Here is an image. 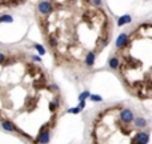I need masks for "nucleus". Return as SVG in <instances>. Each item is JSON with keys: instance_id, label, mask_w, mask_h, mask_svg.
<instances>
[{"instance_id": "f257e3e1", "label": "nucleus", "mask_w": 152, "mask_h": 144, "mask_svg": "<svg viewBox=\"0 0 152 144\" xmlns=\"http://www.w3.org/2000/svg\"><path fill=\"white\" fill-rule=\"evenodd\" d=\"M40 27L56 64L92 67L107 47L112 23L97 0H42Z\"/></svg>"}, {"instance_id": "f03ea898", "label": "nucleus", "mask_w": 152, "mask_h": 144, "mask_svg": "<svg viewBox=\"0 0 152 144\" xmlns=\"http://www.w3.org/2000/svg\"><path fill=\"white\" fill-rule=\"evenodd\" d=\"M111 67L124 88L142 100L152 99V20L136 24L118 43Z\"/></svg>"}, {"instance_id": "7ed1b4c3", "label": "nucleus", "mask_w": 152, "mask_h": 144, "mask_svg": "<svg viewBox=\"0 0 152 144\" xmlns=\"http://www.w3.org/2000/svg\"><path fill=\"white\" fill-rule=\"evenodd\" d=\"M144 126V119L136 118L131 108L110 104L95 115L91 137L94 143H143L148 140V135L140 132Z\"/></svg>"}, {"instance_id": "20e7f679", "label": "nucleus", "mask_w": 152, "mask_h": 144, "mask_svg": "<svg viewBox=\"0 0 152 144\" xmlns=\"http://www.w3.org/2000/svg\"><path fill=\"white\" fill-rule=\"evenodd\" d=\"M4 21H12V16H10V15L0 16V23H4Z\"/></svg>"}, {"instance_id": "39448f33", "label": "nucleus", "mask_w": 152, "mask_h": 144, "mask_svg": "<svg viewBox=\"0 0 152 144\" xmlns=\"http://www.w3.org/2000/svg\"><path fill=\"white\" fill-rule=\"evenodd\" d=\"M4 58H5V55L3 52H0V63H1L3 60H4Z\"/></svg>"}]
</instances>
